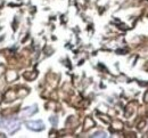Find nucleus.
Instances as JSON below:
<instances>
[{
    "instance_id": "obj_2",
    "label": "nucleus",
    "mask_w": 148,
    "mask_h": 138,
    "mask_svg": "<svg viewBox=\"0 0 148 138\" xmlns=\"http://www.w3.org/2000/svg\"><path fill=\"white\" fill-rule=\"evenodd\" d=\"M26 126L29 129L34 130V131H40L45 128V124L42 123V121H30L26 123Z\"/></svg>"
},
{
    "instance_id": "obj_1",
    "label": "nucleus",
    "mask_w": 148,
    "mask_h": 138,
    "mask_svg": "<svg viewBox=\"0 0 148 138\" xmlns=\"http://www.w3.org/2000/svg\"><path fill=\"white\" fill-rule=\"evenodd\" d=\"M19 122L17 120H8V121H1L0 122V128L6 129L9 133H14L18 129Z\"/></svg>"
},
{
    "instance_id": "obj_4",
    "label": "nucleus",
    "mask_w": 148,
    "mask_h": 138,
    "mask_svg": "<svg viewBox=\"0 0 148 138\" xmlns=\"http://www.w3.org/2000/svg\"><path fill=\"white\" fill-rule=\"evenodd\" d=\"M107 135L104 133V131H98V133H95L92 135V137H106Z\"/></svg>"
},
{
    "instance_id": "obj_3",
    "label": "nucleus",
    "mask_w": 148,
    "mask_h": 138,
    "mask_svg": "<svg viewBox=\"0 0 148 138\" xmlns=\"http://www.w3.org/2000/svg\"><path fill=\"white\" fill-rule=\"evenodd\" d=\"M37 112V106H33V107H27L25 108L23 112H22V115L23 117H29V115H32L33 113Z\"/></svg>"
}]
</instances>
